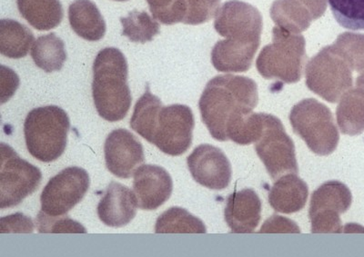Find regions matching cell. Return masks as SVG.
Returning a JSON list of instances; mask_svg holds the SVG:
<instances>
[{
    "label": "cell",
    "mask_w": 364,
    "mask_h": 257,
    "mask_svg": "<svg viewBox=\"0 0 364 257\" xmlns=\"http://www.w3.org/2000/svg\"><path fill=\"white\" fill-rule=\"evenodd\" d=\"M258 101L255 80L230 74L217 76L209 81L200 97L201 119L214 139L235 142Z\"/></svg>",
    "instance_id": "obj_1"
},
{
    "label": "cell",
    "mask_w": 364,
    "mask_h": 257,
    "mask_svg": "<svg viewBox=\"0 0 364 257\" xmlns=\"http://www.w3.org/2000/svg\"><path fill=\"white\" fill-rule=\"evenodd\" d=\"M128 74V62L118 48H106L97 55L92 97L97 113L107 121H120L128 115L132 102Z\"/></svg>",
    "instance_id": "obj_2"
},
{
    "label": "cell",
    "mask_w": 364,
    "mask_h": 257,
    "mask_svg": "<svg viewBox=\"0 0 364 257\" xmlns=\"http://www.w3.org/2000/svg\"><path fill=\"white\" fill-rule=\"evenodd\" d=\"M70 121L65 110L57 106L32 109L24 123L26 146L38 161L57 160L66 149Z\"/></svg>",
    "instance_id": "obj_3"
},
{
    "label": "cell",
    "mask_w": 364,
    "mask_h": 257,
    "mask_svg": "<svg viewBox=\"0 0 364 257\" xmlns=\"http://www.w3.org/2000/svg\"><path fill=\"white\" fill-rule=\"evenodd\" d=\"M272 43L262 48L256 67L266 80H279L286 84L301 80L307 60L304 35L294 34L276 26Z\"/></svg>",
    "instance_id": "obj_4"
},
{
    "label": "cell",
    "mask_w": 364,
    "mask_h": 257,
    "mask_svg": "<svg viewBox=\"0 0 364 257\" xmlns=\"http://www.w3.org/2000/svg\"><path fill=\"white\" fill-rule=\"evenodd\" d=\"M290 122L295 134L301 136L311 151L318 155H331L339 144L333 113L314 99L301 100L292 107Z\"/></svg>",
    "instance_id": "obj_5"
},
{
    "label": "cell",
    "mask_w": 364,
    "mask_h": 257,
    "mask_svg": "<svg viewBox=\"0 0 364 257\" xmlns=\"http://www.w3.org/2000/svg\"><path fill=\"white\" fill-rule=\"evenodd\" d=\"M305 77L309 89L333 104L352 89L353 84V70L331 45L309 61Z\"/></svg>",
    "instance_id": "obj_6"
},
{
    "label": "cell",
    "mask_w": 364,
    "mask_h": 257,
    "mask_svg": "<svg viewBox=\"0 0 364 257\" xmlns=\"http://www.w3.org/2000/svg\"><path fill=\"white\" fill-rule=\"evenodd\" d=\"M41 179L40 169L19 157L11 146L2 143L0 167L1 209L21 204L38 190Z\"/></svg>",
    "instance_id": "obj_7"
},
{
    "label": "cell",
    "mask_w": 364,
    "mask_h": 257,
    "mask_svg": "<svg viewBox=\"0 0 364 257\" xmlns=\"http://www.w3.org/2000/svg\"><path fill=\"white\" fill-rule=\"evenodd\" d=\"M255 151L274 180L287 173L298 175L294 143L275 116L264 114V128Z\"/></svg>",
    "instance_id": "obj_8"
},
{
    "label": "cell",
    "mask_w": 364,
    "mask_h": 257,
    "mask_svg": "<svg viewBox=\"0 0 364 257\" xmlns=\"http://www.w3.org/2000/svg\"><path fill=\"white\" fill-rule=\"evenodd\" d=\"M353 203L352 192L339 181L321 185L311 196L310 217L311 233L343 232L341 214L347 212Z\"/></svg>",
    "instance_id": "obj_9"
},
{
    "label": "cell",
    "mask_w": 364,
    "mask_h": 257,
    "mask_svg": "<svg viewBox=\"0 0 364 257\" xmlns=\"http://www.w3.org/2000/svg\"><path fill=\"white\" fill-rule=\"evenodd\" d=\"M90 185L85 169L71 167L52 177L41 196V211L51 217H63L85 197Z\"/></svg>",
    "instance_id": "obj_10"
},
{
    "label": "cell",
    "mask_w": 364,
    "mask_h": 257,
    "mask_svg": "<svg viewBox=\"0 0 364 257\" xmlns=\"http://www.w3.org/2000/svg\"><path fill=\"white\" fill-rule=\"evenodd\" d=\"M194 126V116L190 107L178 104L162 107L152 144L164 154L181 155L191 148Z\"/></svg>",
    "instance_id": "obj_11"
},
{
    "label": "cell",
    "mask_w": 364,
    "mask_h": 257,
    "mask_svg": "<svg viewBox=\"0 0 364 257\" xmlns=\"http://www.w3.org/2000/svg\"><path fill=\"white\" fill-rule=\"evenodd\" d=\"M262 27L258 9L240 0L224 3L214 22L218 33L234 40L261 42Z\"/></svg>",
    "instance_id": "obj_12"
},
{
    "label": "cell",
    "mask_w": 364,
    "mask_h": 257,
    "mask_svg": "<svg viewBox=\"0 0 364 257\" xmlns=\"http://www.w3.org/2000/svg\"><path fill=\"white\" fill-rule=\"evenodd\" d=\"M188 170L197 183L211 190H225L232 181V165L220 148L197 146L187 158Z\"/></svg>",
    "instance_id": "obj_13"
},
{
    "label": "cell",
    "mask_w": 364,
    "mask_h": 257,
    "mask_svg": "<svg viewBox=\"0 0 364 257\" xmlns=\"http://www.w3.org/2000/svg\"><path fill=\"white\" fill-rule=\"evenodd\" d=\"M106 167L119 178L132 177L136 167L145 161L144 149L139 139L127 129L113 130L104 146Z\"/></svg>",
    "instance_id": "obj_14"
},
{
    "label": "cell",
    "mask_w": 364,
    "mask_h": 257,
    "mask_svg": "<svg viewBox=\"0 0 364 257\" xmlns=\"http://www.w3.org/2000/svg\"><path fill=\"white\" fill-rule=\"evenodd\" d=\"M172 190L173 182L164 168L143 165L135 171L133 192L141 209H157L170 199Z\"/></svg>",
    "instance_id": "obj_15"
},
{
    "label": "cell",
    "mask_w": 364,
    "mask_h": 257,
    "mask_svg": "<svg viewBox=\"0 0 364 257\" xmlns=\"http://www.w3.org/2000/svg\"><path fill=\"white\" fill-rule=\"evenodd\" d=\"M224 217L232 233L255 232L262 219V201L250 188L234 192L228 197Z\"/></svg>",
    "instance_id": "obj_16"
},
{
    "label": "cell",
    "mask_w": 364,
    "mask_h": 257,
    "mask_svg": "<svg viewBox=\"0 0 364 257\" xmlns=\"http://www.w3.org/2000/svg\"><path fill=\"white\" fill-rule=\"evenodd\" d=\"M136 202L134 192L117 182H112L97 204V216L110 227H122L136 217Z\"/></svg>",
    "instance_id": "obj_17"
},
{
    "label": "cell",
    "mask_w": 364,
    "mask_h": 257,
    "mask_svg": "<svg viewBox=\"0 0 364 257\" xmlns=\"http://www.w3.org/2000/svg\"><path fill=\"white\" fill-rule=\"evenodd\" d=\"M261 42L226 40L218 41L211 51V63L219 72H246L252 67Z\"/></svg>",
    "instance_id": "obj_18"
},
{
    "label": "cell",
    "mask_w": 364,
    "mask_h": 257,
    "mask_svg": "<svg viewBox=\"0 0 364 257\" xmlns=\"http://www.w3.org/2000/svg\"><path fill=\"white\" fill-rule=\"evenodd\" d=\"M309 187L296 174L284 175L269 193V203L276 212L294 214L304 209L307 203Z\"/></svg>",
    "instance_id": "obj_19"
},
{
    "label": "cell",
    "mask_w": 364,
    "mask_h": 257,
    "mask_svg": "<svg viewBox=\"0 0 364 257\" xmlns=\"http://www.w3.org/2000/svg\"><path fill=\"white\" fill-rule=\"evenodd\" d=\"M337 123L343 135L357 136L364 131V72L357 77L356 86L341 97L336 110Z\"/></svg>",
    "instance_id": "obj_20"
},
{
    "label": "cell",
    "mask_w": 364,
    "mask_h": 257,
    "mask_svg": "<svg viewBox=\"0 0 364 257\" xmlns=\"http://www.w3.org/2000/svg\"><path fill=\"white\" fill-rule=\"evenodd\" d=\"M68 21L75 33L83 40L95 42L105 37V19L90 0H75L68 8Z\"/></svg>",
    "instance_id": "obj_21"
},
{
    "label": "cell",
    "mask_w": 364,
    "mask_h": 257,
    "mask_svg": "<svg viewBox=\"0 0 364 257\" xmlns=\"http://www.w3.org/2000/svg\"><path fill=\"white\" fill-rule=\"evenodd\" d=\"M17 5L21 17L37 31H51L63 21L60 0H17Z\"/></svg>",
    "instance_id": "obj_22"
},
{
    "label": "cell",
    "mask_w": 364,
    "mask_h": 257,
    "mask_svg": "<svg viewBox=\"0 0 364 257\" xmlns=\"http://www.w3.org/2000/svg\"><path fill=\"white\" fill-rule=\"evenodd\" d=\"M33 42L34 35L25 25L14 19L0 21V52L3 56L13 60L25 58Z\"/></svg>",
    "instance_id": "obj_23"
},
{
    "label": "cell",
    "mask_w": 364,
    "mask_h": 257,
    "mask_svg": "<svg viewBox=\"0 0 364 257\" xmlns=\"http://www.w3.org/2000/svg\"><path fill=\"white\" fill-rule=\"evenodd\" d=\"M161 109V99L151 94L149 87H147L141 99L136 101L132 116V128L151 144L154 143L159 111Z\"/></svg>",
    "instance_id": "obj_24"
},
{
    "label": "cell",
    "mask_w": 364,
    "mask_h": 257,
    "mask_svg": "<svg viewBox=\"0 0 364 257\" xmlns=\"http://www.w3.org/2000/svg\"><path fill=\"white\" fill-rule=\"evenodd\" d=\"M31 57L36 66L52 73L63 70L67 60L65 43L55 33L41 35L32 45Z\"/></svg>",
    "instance_id": "obj_25"
},
{
    "label": "cell",
    "mask_w": 364,
    "mask_h": 257,
    "mask_svg": "<svg viewBox=\"0 0 364 257\" xmlns=\"http://www.w3.org/2000/svg\"><path fill=\"white\" fill-rule=\"evenodd\" d=\"M269 13L276 26L294 34L306 31L314 21L310 11L294 0H275Z\"/></svg>",
    "instance_id": "obj_26"
},
{
    "label": "cell",
    "mask_w": 364,
    "mask_h": 257,
    "mask_svg": "<svg viewBox=\"0 0 364 257\" xmlns=\"http://www.w3.org/2000/svg\"><path fill=\"white\" fill-rule=\"evenodd\" d=\"M156 234H206L203 221L193 216L186 209L171 207L157 219Z\"/></svg>",
    "instance_id": "obj_27"
},
{
    "label": "cell",
    "mask_w": 364,
    "mask_h": 257,
    "mask_svg": "<svg viewBox=\"0 0 364 257\" xmlns=\"http://www.w3.org/2000/svg\"><path fill=\"white\" fill-rule=\"evenodd\" d=\"M122 34L132 42H151L159 33V25L146 11H133L128 17L120 18Z\"/></svg>",
    "instance_id": "obj_28"
},
{
    "label": "cell",
    "mask_w": 364,
    "mask_h": 257,
    "mask_svg": "<svg viewBox=\"0 0 364 257\" xmlns=\"http://www.w3.org/2000/svg\"><path fill=\"white\" fill-rule=\"evenodd\" d=\"M348 66L356 72H364V35L346 32L331 45Z\"/></svg>",
    "instance_id": "obj_29"
},
{
    "label": "cell",
    "mask_w": 364,
    "mask_h": 257,
    "mask_svg": "<svg viewBox=\"0 0 364 257\" xmlns=\"http://www.w3.org/2000/svg\"><path fill=\"white\" fill-rule=\"evenodd\" d=\"M334 18L341 27L364 31V0H328Z\"/></svg>",
    "instance_id": "obj_30"
},
{
    "label": "cell",
    "mask_w": 364,
    "mask_h": 257,
    "mask_svg": "<svg viewBox=\"0 0 364 257\" xmlns=\"http://www.w3.org/2000/svg\"><path fill=\"white\" fill-rule=\"evenodd\" d=\"M152 16L164 25H174L183 22L185 0H146Z\"/></svg>",
    "instance_id": "obj_31"
},
{
    "label": "cell",
    "mask_w": 364,
    "mask_h": 257,
    "mask_svg": "<svg viewBox=\"0 0 364 257\" xmlns=\"http://www.w3.org/2000/svg\"><path fill=\"white\" fill-rule=\"evenodd\" d=\"M220 0H185L183 24L200 25L216 17L220 11Z\"/></svg>",
    "instance_id": "obj_32"
},
{
    "label": "cell",
    "mask_w": 364,
    "mask_h": 257,
    "mask_svg": "<svg viewBox=\"0 0 364 257\" xmlns=\"http://www.w3.org/2000/svg\"><path fill=\"white\" fill-rule=\"evenodd\" d=\"M36 223H37L38 232L43 234L87 233L82 224L70 217H51L42 211L38 214Z\"/></svg>",
    "instance_id": "obj_33"
},
{
    "label": "cell",
    "mask_w": 364,
    "mask_h": 257,
    "mask_svg": "<svg viewBox=\"0 0 364 257\" xmlns=\"http://www.w3.org/2000/svg\"><path fill=\"white\" fill-rule=\"evenodd\" d=\"M1 233H33L34 224L31 218L26 217L22 213L11 214L2 217Z\"/></svg>",
    "instance_id": "obj_34"
},
{
    "label": "cell",
    "mask_w": 364,
    "mask_h": 257,
    "mask_svg": "<svg viewBox=\"0 0 364 257\" xmlns=\"http://www.w3.org/2000/svg\"><path fill=\"white\" fill-rule=\"evenodd\" d=\"M259 233H297L300 234L297 224L282 217L274 216L269 218L259 230Z\"/></svg>",
    "instance_id": "obj_35"
},
{
    "label": "cell",
    "mask_w": 364,
    "mask_h": 257,
    "mask_svg": "<svg viewBox=\"0 0 364 257\" xmlns=\"http://www.w3.org/2000/svg\"><path fill=\"white\" fill-rule=\"evenodd\" d=\"M306 8L313 16L314 21L323 16L327 9V0H294Z\"/></svg>",
    "instance_id": "obj_36"
},
{
    "label": "cell",
    "mask_w": 364,
    "mask_h": 257,
    "mask_svg": "<svg viewBox=\"0 0 364 257\" xmlns=\"http://www.w3.org/2000/svg\"><path fill=\"white\" fill-rule=\"evenodd\" d=\"M115 1L123 2V1H128V0H115Z\"/></svg>",
    "instance_id": "obj_37"
}]
</instances>
